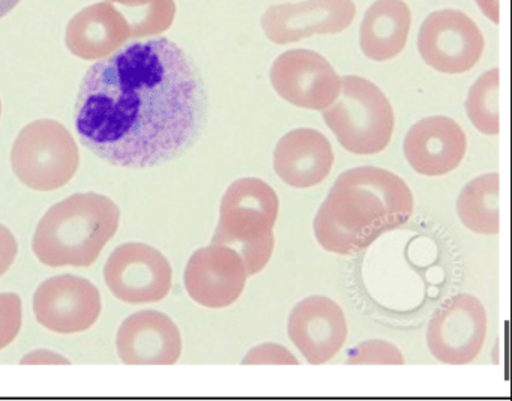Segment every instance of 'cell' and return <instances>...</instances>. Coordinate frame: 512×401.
<instances>
[{
	"label": "cell",
	"mask_w": 512,
	"mask_h": 401,
	"mask_svg": "<svg viewBox=\"0 0 512 401\" xmlns=\"http://www.w3.org/2000/svg\"><path fill=\"white\" fill-rule=\"evenodd\" d=\"M206 94L190 56L167 38L139 41L89 68L76 101L80 142L113 166L148 169L187 151Z\"/></svg>",
	"instance_id": "6da1fadb"
},
{
	"label": "cell",
	"mask_w": 512,
	"mask_h": 401,
	"mask_svg": "<svg viewBox=\"0 0 512 401\" xmlns=\"http://www.w3.org/2000/svg\"><path fill=\"white\" fill-rule=\"evenodd\" d=\"M412 190L392 172L355 167L338 176L314 218L317 242L329 253L350 256L406 224Z\"/></svg>",
	"instance_id": "7a4b0ae2"
},
{
	"label": "cell",
	"mask_w": 512,
	"mask_h": 401,
	"mask_svg": "<svg viewBox=\"0 0 512 401\" xmlns=\"http://www.w3.org/2000/svg\"><path fill=\"white\" fill-rule=\"evenodd\" d=\"M121 211L98 193L74 194L47 211L35 230V256L44 265L91 266L118 232Z\"/></svg>",
	"instance_id": "3957f363"
},
{
	"label": "cell",
	"mask_w": 512,
	"mask_h": 401,
	"mask_svg": "<svg viewBox=\"0 0 512 401\" xmlns=\"http://www.w3.org/2000/svg\"><path fill=\"white\" fill-rule=\"evenodd\" d=\"M280 200L271 185L259 178L233 182L220 206V220L212 242L235 248L248 275L265 269L274 253V227Z\"/></svg>",
	"instance_id": "277c9868"
},
{
	"label": "cell",
	"mask_w": 512,
	"mask_h": 401,
	"mask_svg": "<svg viewBox=\"0 0 512 401\" xmlns=\"http://www.w3.org/2000/svg\"><path fill=\"white\" fill-rule=\"evenodd\" d=\"M323 119L338 143L355 155L385 151L395 127L394 110L386 95L359 76L341 79L340 95L323 110Z\"/></svg>",
	"instance_id": "5b68a950"
},
{
	"label": "cell",
	"mask_w": 512,
	"mask_h": 401,
	"mask_svg": "<svg viewBox=\"0 0 512 401\" xmlns=\"http://www.w3.org/2000/svg\"><path fill=\"white\" fill-rule=\"evenodd\" d=\"M11 164L26 187L35 191L58 190L76 175L79 148L64 125L41 119L20 131L11 151Z\"/></svg>",
	"instance_id": "8992f818"
},
{
	"label": "cell",
	"mask_w": 512,
	"mask_h": 401,
	"mask_svg": "<svg viewBox=\"0 0 512 401\" xmlns=\"http://www.w3.org/2000/svg\"><path fill=\"white\" fill-rule=\"evenodd\" d=\"M485 337L487 313L484 305L466 293L449 298L434 311L428 322V350L442 364L466 365L475 361Z\"/></svg>",
	"instance_id": "52a82bcc"
},
{
	"label": "cell",
	"mask_w": 512,
	"mask_h": 401,
	"mask_svg": "<svg viewBox=\"0 0 512 401\" xmlns=\"http://www.w3.org/2000/svg\"><path fill=\"white\" fill-rule=\"evenodd\" d=\"M485 41L476 23L461 11L443 10L430 14L422 23L418 50L425 64L443 74L472 70Z\"/></svg>",
	"instance_id": "ba28073f"
},
{
	"label": "cell",
	"mask_w": 512,
	"mask_h": 401,
	"mask_svg": "<svg viewBox=\"0 0 512 401\" xmlns=\"http://www.w3.org/2000/svg\"><path fill=\"white\" fill-rule=\"evenodd\" d=\"M172 266L151 245H119L104 266V280L113 295L127 304L158 302L172 289Z\"/></svg>",
	"instance_id": "9c48e42d"
},
{
	"label": "cell",
	"mask_w": 512,
	"mask_h": 401,
	"mask_svg": "<svg viewBox=\"0 0 512 401\" xmlns=\"http://www.w3.org/2000/svg\"><path fill=\"white\" fill-rule=\"evenodd\" d=\"M272 88L299 109H328L341 91V77L319 53L289 50L275 59L269 71Z\"/></svg>",
	"instance_id": "30bf717a"
},
{
	"label": "cell",
	"mask_w": 512,
	"mask_h": 401,
	"mask_svg": "<svg viewBox=\"0 0 512 401\" xmlns=\"http://www.w3.org/2000/svg\"><path fill=\"white\" fill-rule=\"evenodd\" d=\"M248 277L247 266L235 248L212 242L190 257L184 283L193 301L218 310L241 298Z\"/></svg>",
	"instance_id": "8fae6325"
},
{
	"label": "cell",
	"mask_w": 512,
	"mask_h": 401,
	"mask_svg": "<svg viewBox=\"0 0 512 401\" xmlns=\"http://www.w3.org/2000/svg\"><path fill=\"white\" fill-rule=\"evenodd\" d=\"M34 313L40 325L58 334L88 331L100 317V290L86 278L58 275L38 287Z\"/></svg>",
	"instance_id": "7c38bea8"
},
{
	"label": "cell",
	"mask_w": 512,
	"mask_h": 401,
	"mask_svg": "<svg viewBox=\"0 0 512 401\" xmlns=\"http://www.w3.org/2000/svg\"><path fill=\"white\" fill-rule=\"evenodd\" d=\"M356 7L353 0H304L268 8L262 29L275 44H292L314 34H340L352 25Z\"/></svg>",
	"instance_id": "4fadbf2b"
},
{
	"label": "cell",
	"mask_w": 512,
	"mask_h": 401,
	"mask_svg": "<svg viewBox=\"0 0 512 401\" xmlns=\"http://www.w3.org/2000/svg\"><path fill=\"white\" fill-rule=\"evenodd\" d=\"M287 334L308 364H326L346 343V316L334 299L310 296L293 308Z\"/></svg>",
	"instance_id": "5bb4252c"
},
{
	"label": "cell",
	"mask_w": 512,
	"mask_h": 401,
	"mask_svg": "<svg viewBox=\"0 0 512 401\" xmlns=\"http://www.w3.org/2000/svg\"><path fill=\"white\" fill-rule=\"evenodd\" d=\"M463 128L448 116H430L416 122L403 143L404 157L419 175H448L466 157Z\"/></svg>",
	"instance_id": "9a60e30c"
},
{
	"label": "cell",
	"mask_w": 512,
	"mask_h": 401,
	"mask_svg": "<svg viewBox=\"0 0 512 401\" xmlns=\"http://www.w3.org/2000/svg\"><path fill=\"white\" fill-rule=\"evenodd\" d=\"M116 347L124 364L173 365L181 358L182 337L166 314L139 311L122 323Z\"/></svg>",
	"instance_id": "2e32d148"
},
{
	"label": "cell",
	"mask_w": 512,
	"mask_h": 401,
	"mask_svg": "<svg viewBox=\"0 0 512 401\" xmlns=\"http://www.w3.org/2000/svg\"><path fill=\"white\" fill-rule=\"evenodd\" d=\"M334 161L331 143L325 134L313 128L292 130L275 146V173L293 188L304 190L322 184Z\"/></svg>",
	"instance_id": "e0dca14e"
},
{
	"label": "cell",
	"mask_w": 512,
	"mask_h": 401,
	"mask_svg": "<svg viewBox=\"0 0 512 401\" xmlns=\"http://www.w3.org/2000/svg\"><path fill=\"white\" fill-rule=\"evenodd\" d=\"M131 40V28L109 2L91 5L71 19L65 34L68 50L85 61H101Z\"/></svg>",
	"instance_id": "ac0fdd59"
},
{
	"label": "cell",
	"mask_w": 512,
	"mask_h": 401,
	"mask_svg": "<svg viewBox=\"0 0 512 401\" xmlns=\"http://www.w3.org/2000/svg\"><path fill=\"white\" fill-rule=\"evenodd\" d=\"M412 14L403 0H377L368 8L359 32L362 52L371 61L386 62L406 47Z\"/></svg>",
	"instance_id": "d6986e66"
},
{
	"label": "cell",
	"mask_w": 512,
	"mask_h": 401,
	"mask_svg": "<svg viewBox=\"0 0 512 401\" xmlns=\"http://www.w3.org/2000/svg\"><path fill=\"white\" fill-rule=\"evenodd\" d=\"M499 173L472 179L461 190L457 212L461 223L478 235H497L500 229Z\"/></svg>",
	"instance_id": "ffe728a7"
},
{
	"label": "cell",
	"mask_w": 512,
	"mask_h": 401,
	"mask_svg": "<svg viewBox=\"0 0 512 401\" xmlns=\"http://www.w3.org/2000/svg\"><path fill=\"white\" fill-rule=\"evenodd\" d=\"M127 19L133 38L163 34L175 22V0H106Z\"/></svg>",
	"instance_id": "44dd1931"
},
{
	"label": "cell",
	"mask_w": 512,
	"mask_h": 401,
	"mask_svg": "<svg viewBox=\"0 0 512 401\" xmlns=\"http://www.w3.org/2000/svg\"><path fill=\"white\" fill-rule=\"evenodd\" d=\"M466 112L470 122L479 133L485 136L499 134V70L482 74L472 88L466 100Z\"/></svg>",
	"instance_id": "7402d4cb"
},
{
	"label": "cell",
	"mask_w": 512,
	"mask_h": 401,
	"mask_svg": "<svg viewBox=\"0 0 512 401\" xmlns=\"http://www.w3.org/2000/svg\"><path fill=\"white\" fill-rule=\"evenodd\" d=\"M346 364L403 365L404 356L400 349L389 341L367 340L350 350Z\"/></svg>",
	"instance_id": "603a6c76"
},
{
	"label": "cell",
	"mask_w": 512,
	"mask_h": 401,
	"mask_svg": "<svg viewBox=\"0 0 512 401\" xmlns=\"http://www.w3.org/2000/svg\"><path fill=\"white\" fill-rule=\"evenodd\" d=\"M22 299L16 293H0V350L10 346L22 328Z\"/></svg>",
	"instance_id": "cb8c5ba5"
},
{
	"label": "cell",
	"mask_w": 512,
	"mask_h": 401,
	"mask_svg": "<svg viewBox=\"0 0 512 401\" xmlns=\"http://www.w3.org/2000/svg\"><path fill=\"white\" fill-rule=\"evenodd\" d=\"M244 365H298L296 356L287 347L277 343H263L245 355Z\"/></svg>",
	"instance_id": "d4e9b609"
},
{
	"label": "cell",
	"mask_w": 512,
	"mask_h": 401,
	"mask_svg": "<svg viewBox=\"0 0 512 401\" xmlns=\"http://www.w3.org/2000/svg\"><path fill=\"white\" fill-rule=\"evenodd\" d=\"M19 253V244L8 227L0 224V277L7 274Z\"/></svg>",
	"instance_id": "484cf974"
},
{
	"label": "cell",
	"mask_w": 512,
	"mask_h": 401,
	"mask_svg": "<svg viewBox=\"0 0 512 401\" xmlns=\"http://www.w3.org/2000/svg\"><path fill=\"white\" fill-rule=\"evenodd\" d=\"M20 364H70V361L58 353L50 352V350H35L26 355Z\"/></svg>",
	"instance_id": "4316f807"
},
{
	"label": "cell",
	"mask_w": 512,
	"mask_h": 401,
	"mask_svg": "<svg viewBox=\"0 0 512 401\" xmlns=\"http://www.w3.org/2000/svg\"><path fill=\"white\" fill-rule=\"evenodd\" d=\"M482 13L493 23H499V0H476Z\"/></svg>",
	"instance_id": "83f0119b"
},
{
	"label": "cell",
	"mask_w": 512,
	"mask_h": 401,
	"mask_svg": "<svg viewBox=\"0 0 512 401\" xmlns=\"http://www.w3.org/2000/svg\"><path fill=\"white\" fill-rule=\"evenodd\" d=\"M19 4L20 0H0V19L11 13Z\"/></svg>",
	"instance_id": "f1b7e54d"
},
{
	"label": "cell",
	"mask_w": 512,
	"mask_h": 401,
	"mask_svg": "<svg viewBox=\"0 0 512 401\" xmlns=\"http://www.w3.org/2000/svg\"><path fill=\"white\" fill-rule=\"evenodd\" d=\"M0 113H2V103H0Z\"/></svg>",
	"instance_id": "f546056e"
}]
</instances>
